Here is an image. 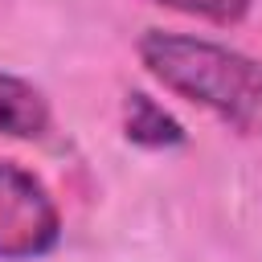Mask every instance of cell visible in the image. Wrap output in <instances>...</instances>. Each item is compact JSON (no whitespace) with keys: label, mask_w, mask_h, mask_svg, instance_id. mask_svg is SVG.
I'll list each match as a JSON object with an SVG mask.
<instances>
[{"label":"cell","mask_w":262,"mask_h":262,"mask_svg":"<svg viewBox=\"0 0 262 262\" xmlns=\"http://www.w3.org/2000/svg\"><path fill=\"white\" fill-rule=\"evenodd\" d=\"M139 61L164 90L209 106L237 131L262 127V66L246 53L205 37L147 29L139 37Z\"/></svg>","instance_id":"obj_1"},{"label":"cell","mask_w":262,"mask_h":262,"mask_svg":"<svg viewBox=\"0 0 262 262\" xmlns=\"http://www.w3.org/2000/svg\"><path fill=\"white\" fill-rule=\"evenodd\" d=\"M57 237L61 217L45 184L16 164H0V258H41L57 246Z\"/></svg>","instance_id":"obj_2"},{"label":"cell","mask_w":262,"mask_h":262,"mask_svg":"<svg viewBox=\"0 0 262 262\" xmlns=\"http://www.w3.org/2000/svg\"><path fill=\"white\" fill-rule=\"evenodd\" d=\"M45 127H49V102H45V94L33 82L0 70V135L37 139Z\"/></svg>","instance_id":"obj_3"},{"label":"cell","mask_w":262,"mask_h":262,"mask_svg":"<svg viewBox=\"0 0 262 262\" xmlns=\"http://www.w3.org/2000/svg\"><path fill=\"white\" fill-rule=\"evenodd\" d=\"M123 131L139 147H176L184 139L180 123L147 94H127V102H123Z\"/></svg>","instance_id":"obj_4"},{"label":"cell","mask_w":262,"mask_h":262,"mask_svg":"<svg viewBox=\"0 0 262 262\" xmlns=\"http://www.w3.org/2000/svg\"><path fill=\"white\" fill-rule=\"evenodd\" d=\"M156 4H168V8L188 12V16H205L217 25H237L250 8V0H156Z\"/></svg>","instance_id":"obj_5"}]
</instances>
